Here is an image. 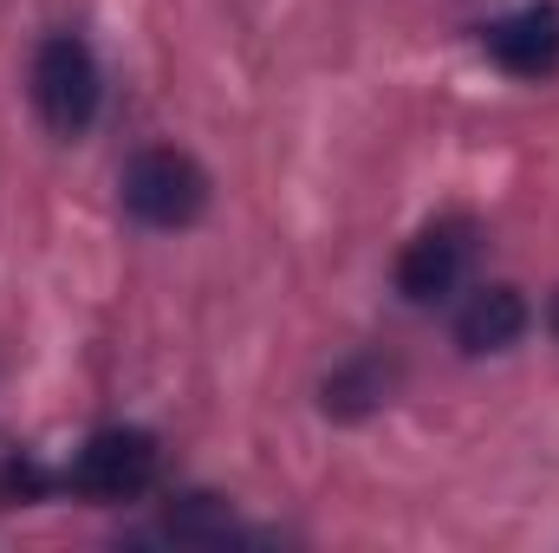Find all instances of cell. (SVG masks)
Returning a JSON list of instances; mask_svg holds the SVG:
<instances>
[{
  "label": "cell",
  "instance_id": "obj_3",
  "mask_svg": "<svg viewBox=\"0 0 559 553\" xmlns=\"http://www.w3.org/2000/svg\"><path fill=\"white\" fill-rule=\"evenodd\" d=\"M156 469H163V449H156L150 430H138V423H105L59 469V495L118 508V502H138V495L156 489Z\"/></svg>",
  "mask_w": 559,
  "mask_h": 553
},
{
  "label": "cell",
  "instance_id": "obj_2",
  "mask_svg": "<svg viewBox=\"0 0 559 553\" xmlns=\"http://www.w3.org/2000/svg\"><path fill=\"white\" fill-rule=\"evenodd\" d=\"M209 196H215L209 169H202L189 150H176V143H143L138 156L124 163V176H118L124 215H131L138 228H156V235L195 228V222L209 215Z\"/></svg>",
  "mask_w": 559,
  "mask_h": 553
},
{
  "label": "cell",
  "instance_id": "obj_7",
  "mask_svg": "<svg viewBox=\"0 0 559 553\" xmlns=\"http://www.w3.org/2000/svg\"><path fill=\"white\" fill-rule=\"evenodd\" d=\"M391 391H397V358H384V352H352L345 365L325 372L319 411L338 416V423H365L371 411L391 404Z\"/></svg>",
  "mask_w": 559,
  "mask_h": 553
},
{
  "label": "cell",
  "instance_id": "obj_1",
  "mask_svg": "<svg viewBox=\"0 0 559 553\" xmlns=\"http://www.w3.org/2000/svg\"><path fill=\"white\" fill-rule=\"evenodd\" d=\"M26 92H33V111L52 138H85L105 111V72H98V52L85 33L59 26L33 46V66H26Z\"/></svg>",
  "mask_w": 559,
  "mask_h": 553
},
{
  "label": "cell",
  "instance_id": "obj_8",
  "mask_svg": "<svg viewBox=\"0 0 559 553\" xmlns=\"http://www.w3.org/2000/svg\"><path fill=\"white\" fill-rule=\"evenodd\" d=\"M547 326H554V332H559V293H554V299H547Z\"/></svg>",
  "mask_w": 559,
  "mask_h": 553
},
{
  "label": "cell",
  "instance_id": "obj_4",
  "mask_svg": "<svg viewBox=\"0 0 559 553\" xmlns=\"http://www.w3.org/2000/svg\"><path fill=\"white\" fill-rule=\"evenodd\" d=\"M475 255H481V222L462 215V209H449V215L423 222L417 235L404 242V255H397V293L411 306H442V299L462 293Z\"/></svg>",
  "mask_w": 559,
  "mask_h": 553
},
{
  "label": "cell",
  "instance_id": "obj_5",
  "mask_svg": "<svg viewBox=\"0 0 559 553\" xmlns=\"http://www.w3.org/2000/svg\"><path fill=\"white\" fill-rule=\"evenodd\" d=\"M481 52L508 72V79H554L559 72V0H521L514 13L481 26Z\"/></svg>",
  "mask_w": 559,
  "mask_h": 553
},
{
  "label": "cell",
  "instance_id": "obj_6",
  "mask_svg": "<svg viewBox=\"0 0 559 553\" xmlns=\"http://www.w3.org/2000/svg\"><path fill=\"white\" fill-rule=\"evenodd\" d=\"M527 326H534V306H527V293L508 286V280H488V286L462 293V306H455V345H462L468 358H488V352L521 345Z\"/></svg>",
  "mask_w": 559,
  "mask_h": 553
}]
</instances>
